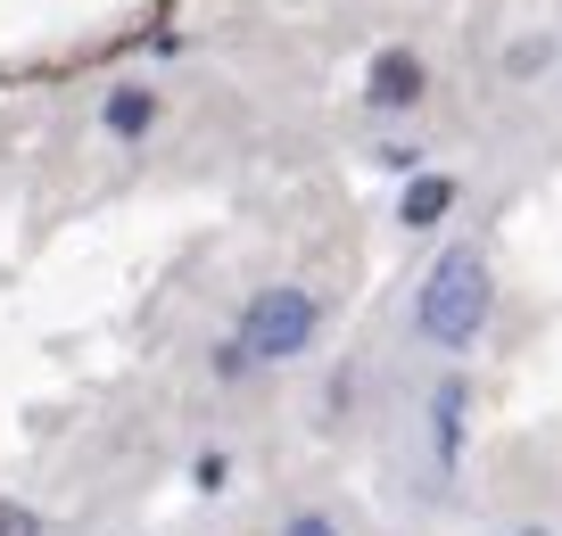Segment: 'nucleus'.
Returning a JSON list of instances; mask_svg holds the SVG:
<instances>
[{"instance_id":"1","label":"nucleus","mask_w":562,"mask_h":536,"mask_svg":"<svg viewBox=\"0 0 562 536\" xmlns=\"http://www.w3.org/2000/svg\"><path fill=\"white\" fill-rule=\"evenodd\" d=\"M480 322H488V264L472 248H456V256H439V273L422 281V330L439 346H472Z\"/></svg>"},{"instance_id":"2","label":"nucleus","mask_w":562,"mask_h":536,"mask_svg":"<svg viewBox=\"0 0 562 536\" xmlns=\"http://www.w3.org/2000/svg\"><path fill=\"white\" fill-rule=\"evenodd\" d=\"M323 306L306 289H265L257 306L240 313V364H290V355H306V339H315Z\"/></svg>"},{"instance_id":"3","label":"nucleus","mask_w":562,"mask_h":536,"mask_svg":"<svg viewBox=\"0 0 562 536\" xmlns=\"http://www.w3.org/2000/svg\"><path fill=\"white\" fill-rule=\"evenodd\" d=\"M422 83H430V75H422L414 50H381V58H372V75H364V100L372 107H414Z\"/></svg>"},{"instance_id":"4","label":"nucleus","mask_w":562,"mask_h":536,"mask_svg":"<svg viewBox=\"0 0 562 536\" xmlns=\"http://www.w3.org/2000/svg\"><path fill=\"white\" fill-rule=\"evenodd\" d=\"M447 207H456V182H447V173H414V182H405V207H397V224H405V231H430Z\"/></svg>"},{"instance_id":"5","label":"nucleus","mask_w":562,"mask_h":536,"mask_svg":"<svg viewBox=\"0 0 562 536\" xmlns=\"http://www.w3.org/2000/svg\"><path fill=\"white\" fill-rule=\"evenodd\" d=\"M100 124L116 140H133V133H149L158 124V91H108V107H100Z\"/></svg>"},{"instance_id":"6","label":"nucleus","mask_w":562,"mask_h":536,"mask_svg":"<svg viewBox=\"0 0 562 536\" xmlns=\"http://www.w3.org/2000/svg\"><path fill=\"white\" fill-rule=\"evenodd\" d=\"M456 446H463V380H439V463L456 470Z\"/></svg>"},{"instance_id":"7","label":"nucleus","mask_w":562,"mask_h":536,"mask_svg":"<svg viewBox=\"0 0 562 536\" xmlns=\"http://www.w3.org/2000/svg\"><path fill=\"white\" fill-rule=\"evenodd\" d=\"M0 536H42V520L25 503H0Z\"/></svg>"},{"instance_id":"8","label":"nucleus","mask_w":562,"mask_h":536,"mask_svg":"<svg viewBox=\"0 0 562 536\" xmlns=\"http://www.w3.org/2000/svg\"><path fill=\"white\" fill-rule=\"evenodd\" d=\"M290 536H339V528H331L323 512H299V520H290Z\"/></svg>"}]
</instances>
